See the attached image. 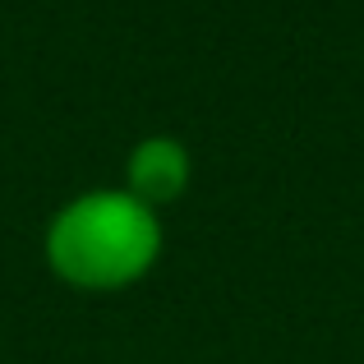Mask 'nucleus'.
Wrapping results in <instances>:
<instances>
[{"instance_id":"f257e3e1","label":"nucleus","mask_w":364,"mask_h":364,"mask_svg":"<svg viewBox=\"0 0 364 364\" xmlns=\"http://www.w3.org/2000/svg\"><path fill=\"white\" fill-rule=\"evenodd\" d=\"M161 226L148 203L124 189H92L65 203L46 226V263L83 291L129 286L157 263Z\"/></svg>"},{"instance_id":"f03ea898","label":"nucleus","mask_w":364,"mask_h":364,"mask_svg":"<svg viewBox=\"0 0 364 364\" xmlns=\"http://www.w3.org/2000/svg\"><path fill=\"white\" fill-rule=\"evenodd\" d=\"M189 189V152L180 139H143L129 152V166H124V194H134L139 203L157 208L171 203Z\"/></svg>"}]
</instances>
